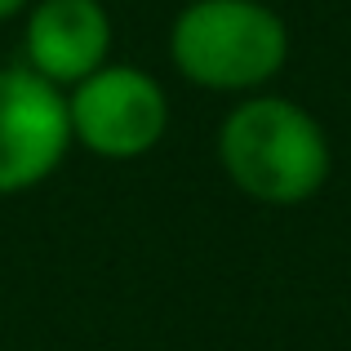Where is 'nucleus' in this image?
<instances>
[{"mask_svg": "<svg viewBox=\"0 0 351 351\" xmlns=\"http://www.w3.org/2000/svg\"><path fill=\"white\" fill-rule=\"evenodd\" d=\"M227 178L258 205H302L329 178V138L320 120L280 94L240 98L218 129Z\"/></svg>", "mask_w": 351, "mask_h": 351, "instance_id": "1", "label": "nucleus"}, {"mask_svg": "<svg viewBox=\"0 0 351 351\" xmlns=\"http://www.w3.org/2000/svg\"><path fill=\"white\" fill-rule=\"evenodd\" d=\"M182 80L214 94H258L289 58V27L267 0H187L169 27Z\"/></svg>", "mask_w": 351, "mask_h": 351, "instance_id": "2", "label": "nucleus"}, {"mask_svg": "<svg viewBox=\"0 0 351 351\" xmlns=\"http://www.w3.org/2000/svg\"><path fill=\"white\" fill-rule=\"evenodd\" d=\"M71 143L103 160H134L147 156L169 129V98L160 80L143 67L107 62L67 94Z\"/></svg>", "mask_w": 351, "mask_h": 351, "instance_id": "3", "label": "nucleus"}, {"mask_svg": "<svg viewBox=\"0 0 351 351\" xmlns=\"http://www.w3.org/2000/svg\"><path fill=\"white\" fill-rule=\"evenodd\" d=\"M71 147L67 98L32 67H0V196L45 182Z\"/></svg>", "mask_w": 351, "mask_h": 351, "instance_id": "4", "label": "nucleus"}, {"mask_svg": "<svg viewBox=\"0 0 351 351\" xmlns=\"http://www.w3.org/2000/svg\"><path fill=\"white\" fill-rule=\"evenodd\" d=\"M23 67H32L58 89H71L98 67H107L112 14L103 0H32L23 27Z\"/></svg>", "mask_w": 351, "mask_h": 351, "instance_id": "5", "label": "nucleus"}, {"mask_svg": "<svg viewBox=\"0 0 351 351\" xmlns=\"http://www.w3.org/2000/svg\"><path fill=\"white\" fill-rule=\"evenodd\" d=\"M23 9H32V0H0V23H9V18H18Z\"/></svg>", "mask_w": 351, "mask_h": 351, "instance_id": "6", "label": "nucleus"}]
</instances>
